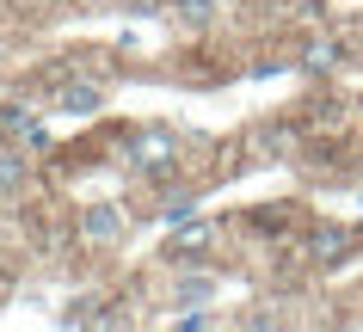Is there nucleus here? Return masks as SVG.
Instances as JSON below:
<instances>
[{"mask_svg":"<svg viewBox=\"0 0 363 332\" xmlns=\"http://www.w3.org/2000/svg\"><path fill=\"white\" fill-rule=\"evenodd\" d=\"M123 154H130L135 173L167 178L172 166H179V136H172V130H160V123H148V130H135V136L123 142Z\"/></svg>","mask_w":363,"mask_h":332,"instance_id":"obj_1","label":"nucleus"},{"mask_svg":"<svg viewBox=\"0 0 363 332\" xmlns=\"http://www.w3.org/2000/svg\"><path fill=\"white\" fill-rule=\"evenodd\" d=\"M216 240L210 222H197V215H185V222H172V234H167V258H197L203 246Z\"/></svg>","mask_w":363,"mask_h":332,"instance_id":"obj_2","label":"nucleus"},{"mask_svg":"<svg viewBox=\"0 0 363 332\" xmlns=\"http://www.w3.org/2000/svg\"><path fill=\"white\" fill-rule=\"evenodd\" d=\"M80 234L93 240V246H111V240L123 234V210H117V203H93V210L80 215Z\"/></svg>","mask_w":363,"mask_h":332,"instance_id":"obj_3","label":"nucleus"},{"mask_svg":"<svg viewBox=\"0 0 363 332\" xmlns=\"http://www.w3.org/2000/svg\"><path fill=\"white\" fill-rule=\"evenodd\" d=\"M56 105L68 111V118H93L99 105H105V86H93V80H62Z\"/></svg>","mask_w":363,"mask_h":332,"instance_id":"obj_4","label":"nucleus"},{"mask_svg":"<svg viewBox=\"0 0 363 332\" xmlns=\"http://www.w3.org/2000/svg\"><path fill=\"white\" fill-rule=\"evenodd\" d=\"M308 253H314V265H339V258L351 253V234H345V228H314V234H308Z\"/></svg>","mask_w":363,"mask_h":332,"instance_id":"obj_5","label":"nucleus"},{"mask_svg":"<svg viewBox=\"0 0 363 332\" xmlns=\"http://www.w3.org/2000/svg\"><path fill=\"white\" fill-rule=\"evenodd\" d=\"M339 62H345V43H339V38H314V43L302 50V68H308V74H333Z\"/></svg>","mask_w":363,"mask_h":332,"instance_id":"obj_6","label":"nucleus"},{"mask_svg":"<svg viewBox=\"0 0 363 332\" xmlns=\"http://www.w3.org/2000/svg\"><path fill=\"white\" fill-rule=\"evenodd\" d=\"M172 19L185 25V31H203L216 19V0H172Z\"/></svg>","mask_w":363,"mask_h":332,"instance_id":"obj_7","label":"nucleus"},{"mask_svg":"<svg viewBox=\"0 0 363 332\" xmlns=\"http://www.w3.org/2000/svg\"><path fill=\"white\" fill-rule=\"evenodd\" d=\"M25 173H31V166H25V154H0V191H19Z\"/></svg>","mask_w":363,"mask_h":332,"instance_id":"obj_8","label":"nucleus"},{"mask_svg":"<svg viewBox=\"0 0 363 332\" xmlns=\"http://www.w3.org/2000/svg\"><path fill=\"white\" fill-rule=\"evenodd\" d=\"M160 215H167V228H172V222H185V215H197V197H191V191L167 197V203H160Z\"/></svg>","mask_w":363,"mask_h":332,"instance_id":"obj_9","label":"nucleus"},{"mask_svg":"<svg viewBox=\"0 0 363 332\" xmlns=\"http://www.w3.org/2000/svg\"><path fill=\"white\" fill-rule=\"evenodd\" d=\"M203 295H210V283H203V277H191V283H179V302H203Z\"/></svg>","mask_w":363,"mask_h":332,"instance_id":"obj_10","label":"nucleus"}]
</instances>
